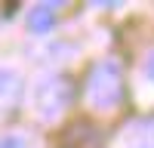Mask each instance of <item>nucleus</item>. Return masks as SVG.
<instances>
[{
  "mask_svg": "<svg viewBox=\"0 0 154 148\" xmlns=\"http://www.w3.org/2000/svg\"><path fill=\"white\" fill-rule=\"evenodd\" d=\"M22 96V77L12 68H0V114H9Z\"/></svg>",
  "mask_w": 154,
  "mask_h": 148,
  "instance_id": "20e7f679",
  "label": "nucleus"
},
{
  "mask_svg": "<svg viewBox=\"0 0 154 148\" xmlns=\"http://www.w3.org/2000/svg\"><path fill=\"white\" fill-rule=\"evenodd\" d=\"M130 148H154V117H142L126 130Z\"/></svg>",
  "mask_w": 154,
  "mask_h": 148,
  "instance_id": "423d86ee",
  "label": "nucleus"
},
{
  "mask_svg": "<svg viewBox=\"0 0 154 148\" xmlns=\"http://www.w3.org/2000/svg\"><path fill=\"white\" fill-rule=\"evenodd\" d=\"M56 25V3H37L28 12V31L31 34H46Z\"/></svg>",
  "mask_w": 154,
  "mask_h": 148,
  "instance_id": "39448f33",
  "label": "nucleus"
},
{
  "mask_svg": "<svg viewBox=\"0 0 154 148\" xmlns=\"http://www.w3.org/2000/svg\"><path fill=\"white\" fill-rule=\"evenodd\" d=\"M71 93H74L71 77H65V74H53V77H46L40 86H37V114H40L43 120L59 117L62 111L68 108Z\"/></svg>",
  "mask_w": 154,
  "mask_h": 148,
  "instance_id": "f03ea898",
  "label": "nucleus"
},
{
  "mask_svg": "<svg viewBox=\"0 0 154 148\" xmlns=\"http://www.w3.org/2000/svg\"><path fill=\"white\" fill-rule=\"evenodd\" d=\"M86 99L93 108H102L108 111L114 108L123 99V74H120V65L114 59H105L89 71L86 77Z\"/></svg>",
  "mask_w": 154,
  "mask_h": 148,
  "instance_id": "f257e3e1",
  "label": "nucleus"
},
{
  "mask_svg": "<svg viewBox=\"0 0 154 148\" xmlns=\"http://www.w3.org/2000/svg\"><path fill=\"white\" fill-rule=\"evenodd\" d=\"M0 148H25V142L19 136H3V139H0Z\"/></svg>",
  "mask_w": 154,
  "mask_h": 148,
  "instance_id": "0eeeda50",
  "label": "nucleus"
},
{
  "mask_svg": "<svg viewBox=\"0 0 154 148\" xmlns=\"http://www.w3.org/2000/svg\"><path fill=\"white\" fill-rule=\"evenodd\" d=\"M145 74L154 80V53H148V59H145Z\"/></svg>",
  "mask_w": 154,
  "mask_h": 148,
  "instance_id": "6e6552de",
  "label": "nucleus"
},
{
  "mask_svg": "<svg viewBox=\"0 0 154 148\" xmlns=\"http://www.w3.org/2000/svg\"><path fill=\"white\" fill-rule=\"evenodd\" d=\"M59 148H102V130L89 117H77L65 127Z\"/></svg>",
  "mask_w": 154,
  "mask_h": 148,
  "instance_id": "7ed1b4c3",
  "label": "nucleus"
}]
</instances>
